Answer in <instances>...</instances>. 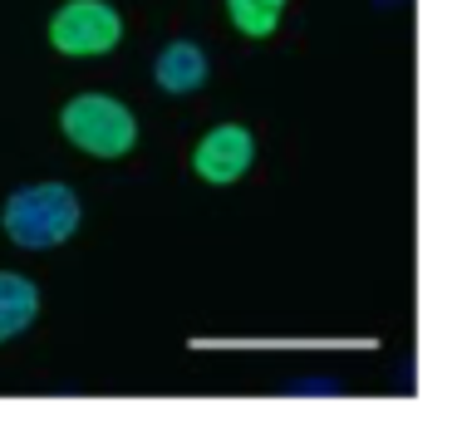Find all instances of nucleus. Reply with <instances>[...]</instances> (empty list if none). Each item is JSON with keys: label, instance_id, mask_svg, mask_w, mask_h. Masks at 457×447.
<instances>
[{"label": "nucleus", "instance_id": "nucleus-4", "mask_svg": "<svg viewBox=\"0 0 457 447\" xmlns=\"http://www.w3.org/2000/svg\"><path fill=\"white\" fill-rule=\"evenodd\" d=\"M256 162V138L246 123H212L192 148V172L207 187H237Z\"/></svg>", "mask_w": 457, "mask_h": 447}, {"label": "nucleus", "instance_id": "nucleus-5", "mask_svg": "<svg viewBox=\"0 0 457 447\" xmlns=\"http://www.w3.org/2000/svg\"><path fill=\"white\" fill-rule=\"evenodd\" d=\"M207 79H212V60L197 40H182L178 35V40H168L158 50V60H153V84H158L168 99H187V94H197Z\"/></svg>", "mask_w": 457, "mask_h": 447}, {"label": "nucleus", "instance_id": "nucleus-9", "mask_svg": "<svg viewBox=\"0 0 457 447\" xmlns=\"http://www.w3.org/2000/svg\"><path fill=\"white\" fill-rule=\"evenodd\" d=\"M378 11H398V5H403V0H374Z\"/></svg>", "mask_w": 457, "mask_h": 447}, {"label": "nucleus", "instance_id": "nucleus-3", "mask_svg": "<svg viewBox=\"0 0 457 447\" xmlns=\"http://www.w3.org/2000/svg\"><path fill=\"white\" fill-rule=\"evenodd\" d=\"M45 40L64 60H99L123 45V15L109 0H64L50 11Z\"/></svg>", "mask_w": 457, "mask_h": 447}, {"label": "nucleus", "instance_id": "nucleus-8", "mask_svg": "<svg viewBox=\"0 0 457 447\" xmlns=\"http://www.w3.org/2000/svg\"><path fill=\"white\" fill-rule=\"evenodd\" d=\"M280 393L286 398H339L345 393V384H339V378H290L286 388H280Z\"/></svg>", "mask_w": 457, "mask_h": 447}, {"label": "nucleus", "instance_id": "nucleus-1", "mask_svg": "<svg viewBox=\"0 0 457 447\" xmlns=\"http://www.w3.org/2000/svg\"><path fill=\"white\" fill-rule=\"evenodd\" d=\"M84 202L70 182H25L0 207V231L21 251H54L79 231Z\"/></svg>", "mask_w": 457, "mask_h": 447}, {"label": "nucleus", "instance_id": "nucleus-7", "mask_svg": "<svg viewBox=\"0 0 457 447\" xmlns=\"http://www.w3.org/2000/svg\"><path fill=\"white\" fill-rule=\"evenodd\" d=\"M227 21L241 40H270L286 21V0H227Z\"/></svg>", "mask_w": 457, "mask_h": 447}, {"label": "nucleus", "instance_id": "nucleus-2", "mask_svg": "<svg viewBox=\"0 0 457 447\" xmlns=\"http://www.w3.org/2000/svg\"><path fill=\"white\" fill-rule=\"evenodd\" d=\"M60 133L70 148H79L84 158H129L133 148H138V119H133V109L123 99H113V94L104 89H84L74 94L70 103L60 109Z\"/></svg>", "mask_w": 457, "mask_h": 447}, {"label": "nucleus", "instance_id": "nucleus-6", "mask_svg": "<svg viewBox=\"0 0 457 447\" xmlns=\"http://www.w3.org/2000/svg\"><path fill=\"white\" fill-rule=\"evenodd\" d=\"M40 319V286L21 270H0V344L21 339Z\"/></svg>", "mask_w": 457, "mask_h": 447}]
</instances>
